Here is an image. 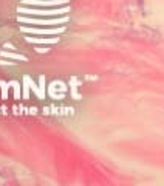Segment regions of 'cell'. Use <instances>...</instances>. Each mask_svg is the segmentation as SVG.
I'll return each mask as SVG.
<instances>
[{
  "label": "cell",
  "mask_w": 164,
  "mask_h": 186,
  "mask_svg": "<svg viewBox=\"0 0 164 186\" xmlns=\"http://www.w3.org/2000/svg\"><path fill=\"white\" fill-rule=\"evenodd\" d=\"M68 8H59V10H25L22 8L20 12L23 14H42V16H50V14H62L65 12Z\"/></svg>",
  "instance_id": "6da1fadb"
},
{
  "label": "cell",
  "mask_w": 164,
  "mask_h": 186,
  "mask_svg": "<svg viewBox=\"0 0 164 186\" xmlns=\"http://www.w3.org/2000/svg\"><path fill=\"white\" fill-rule=\"evenodd\" d=\"M68 0H47V2H40V0H25L26 5H40V6H45V5H62V3H67Z\"/></svg>",
  "instance_id": "7a4b0ae2"
}]
</instances>
